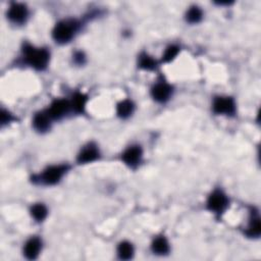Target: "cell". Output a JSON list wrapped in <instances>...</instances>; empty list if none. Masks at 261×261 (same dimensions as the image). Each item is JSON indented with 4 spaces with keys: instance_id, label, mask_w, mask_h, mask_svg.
I'll use <instances>...</instances> for the list:
<instances>
[{
    "instance_id": "18",
    "label": "cell",
    "mask_w": 261,
    "mask_h": 261,
    "mask_svg": "<svg viewBox=\"0 0 261 261\" xmlns=\"http://www.w3.org/2000/svg\"><path fill=\"white\" fill-rule=\"evenodd\" d=\"M160 64V62L154 58V56L150 55L146 51H142L137 58V65L138 68L146 71H154L156 70L157 66Z\"/></svg>"
},
{
    "instance_id": "9",
    "label": "cell",
    "mask_w": 261,
    "mask_h": 261,
    "mask_svg": "<svg viewBox=\"0 0 261 261\" xmlns=\"http://www.w3.org/2000/svg\"><path fill=\"white\" fill-rule=\"evenodd\" d=\"M101 157L102 153L97 142L89 141L80 148L75 156V163L77 165H87L100 160Z\"/></svg>"
},
{
    "instance_id": "16",
    "label": "cell",
    "mask_w": 261,
    "mask_h": 261,
    "mask_svg": "<svg viewBox=\"0 0 261 261\" xmlns=\"http://www.w3.org/2000/svg\"><path fill=\"white\" fill-rule=\"evenodd\" d=\"M88 99H89V97H88L87 94H85L81 91L73 92L71 94V96L69 97L72 113H74L76 115L84 114L86 112Z\"/></svg>"
},
{
    "instance_id": "19",
    "label": "cell",
    "mask_w": 261,
    "mask_h": 261,
    "mask_svg": "<svg viewBox=\"0 0 261 261\" xmlns=\"http://www.w3.org/2000/svg\"><path fill=\"white\" fill-rule=\"evenodd\" d=\"M115 252H116V257L119 260L127 261V260H130L134 258L136 250H135V246L132 242H129L127 240H122L117 244Z\"/></svg>"
},
{
    "instance_id": "4",
    "label": "cell",
    "mask_w": 261,
    "mask_h": 261,
    "mask_svg": "<svg viewBox=\"0 0 261 261\" xmlns=\"http://www.w3.org/2000/svg\"><path fill=\"white\" fill-rule=\"evenodd\" d=\"M229 205L230 198L220 187L213 188L205 200V209L216 218H220L229 208Z\"/></svg>"
},
{
    "instance_id": "23",
    "label": "cell",
    "mask_w": 261,
    "mask_h": 261,
    "mask_svg": "<svg viewBox=\"0 0 261 261\" xmlns=\"http://www.w3.org/2000/svg\"><path fill=\"white\" fill-rule=\"evenodd\" d=\"M71 59H72V62L77 66H83L87 63V55L82 50L74 51L71 56Z\"/></svg>"
},
{
    "instance_id": "21",
    "label": "cell",
    "mask_w": 261,
    "mask_h": 261,
    "mask_svg": "<svg viewBox=\"0 0 261 261\" xmlns=\"http://www.w3.org/2000/svg\"><path fill=\"white\" fill-rule=\"evenodd\" d=\"M180 53V46L177 44H169L165 47L161 59L159 60L160 63H169L172 62Z\"/></svg>"
},
{
    "instance_id": "7",
    "label": "cell",
    "mask_w": 261,
    "mask_h": 261,
    "mask_svg": "<svg viewBox=\"0 0 261 261\" xmlns=\"http://www.w3.org/2000/svg\"><path fill=\"white\" fill-rule=\"evenodd\" d=\"M120 161L129 169L136 170L144 160V149L139 143H132L126 146L119 155Z\"/></svg>"
},
{
    "instance_id": "14",
    "label": "cell",
    "mask_w": 261,
    "mask_h": 261,
    "mask_svg": "<svg viewBox=\"0 0 261 261\" xmlns=\"http://www.w3.org/2000/svg\"><path fill=\"white\" fill-rule=\"evenodd\" d=\"M150 251L153 255L158 257L169 255L171 252V245L168 238L164 233L154 236L150 243Z\"/></svg>"
},
{
    "instance_id": "8",
    "label": "cell",
    "mask_w": 261,
    "mask_h": 261,
    "mask_svg": "<svg viewBox=\"0 0 261 261\" xmlns=\"http://www.w3.org/2000/svg\"><path fill=\"white\" fill-rule=\"evenodd\" d=\"M30 8L23 2L12 1L9 3L6 9L7 20L14 25H23L30 18Z\"/></svg>"
},
{
    "instance_id": "11",
    "label": "cell",
    "mask_w": 261,
    "mask_h": 261,
    "mask_svg": "<svg viewBox=\"0 0 261 261\" xmlns=\"http://www.w3.org/2000/svg\"><path fill=\"white\" fill-rule=\"evenodd\" d=\"M243 234L251 240H256L260 238L261 234V222L259 210L255 206L249 208V217L247 225L243 230Z\"/></svg>"
},
{
    "instance_id": "17",
    "label": "cell",
    "mask_w": 261,
    "mask_h": 261,
    "mask_svg": "<svg viewBox=\"0 0 261 261\" xmlns=\"http://www.w3.org/2000/svg\"><path fill=\"white\" fill-rule=\"evenodd\" d=\"M29 213L36 223H43L49 215V209L45 203L35 202L30 206Z\"/></svg>"
},
{
    "instance_id": "15",
    "label": "cell",
    "mask_w": 261,
    "mask_h": 261,
    "mask_svg": "<svg viewBox=\"0 0 261 261\" xmlns=\"http://www.w3.org/2000/svg\"><path fill=\"white\" fill-rule=\"evenodd\" d=\"M136 111V103L130 98H124L118 101L115 105V115L121 119L126 120L130 118Z\"/></svg>"
},
{
    "instance_id": "22",
    "label": "cell",
    "mask_w": 261,
    "mask_h": 261,
    "mask_svg": "<svg viewBox=\"0 0 261 261\" xmlns=\"http://www.w3.org/2000/svg\"><path fill=\"white\" fill-rule=\"evenodd\" d=\"M15 121H17V117L12 112H10L8 109H5L2 107L1 108V117H0L1 126L3 127L5 125H8Z\"/></svg>"
},
{
    "instance_id": "2",
    "label": "cell",
    "mask_w": 261,
    "mask_h": 261,
    "mask_svg": "<svg viewBox=\"0 0 261 261\" xmlns=\"http://www.w3.org/2000/svg\"><path fill=\"white\" fill-rule=\"evenodd\" d=\"M83 29V21L75 17L59 19L52 28L51 38L58 45L70 43Z\"/></svg>"
},
{
    "instance_id": "6",
    "label": "cell",
    "mask_w": 261,
    "mask_h": 261,
    "mask_svg": "<svg viewBox=\"0 0 261 261\" xmlns=\"http://www.w3.org/2000/svg\"><path fill=\"white\" fill-rule=\"evenodd\" d=\"M173 94V86L164 76H159L150 88V97L158 104H166L170 101Z\"/></svg>"
},
{
    "instance_id": "10",
    "label": "cell",
    "mask_w": 261,
    "mask_h": 261,
    "mask_svg": "<svg viewBox=\"0 0 261 261\" xmlns=\"http://www.w3.org/2000/svg\"><path fill=\"white\" fill-rule=\"evenodd\" d=\"M53 121H60L72 113L69 98L57 97L54 98L45 108Z\"/></svg>"
},
{
    "instance_id": "5",
    "label": "cell",
    "mask_w": 261,
    "mask_h": 261,
    "mask_svg": "<svg viewBox=\"0 0 261 261\" xmlns=\"http://www.w3.org/2000/svg\"><path fill=\"white\" fill-rule=\"evenodd\" d=\"M211 110L215 115L234 117L238 112L237 101L230 95H215L211 101Z\"/></svg>"
},
{
    "instance_id": "13",
    "label": "cell",
    "mask_w": 261,
    "mask_h": 261,
    "mask_svg": "<svg viewBox=\"0 0 261 261\" xmlns=\"http://www.w3.org/2000/svg\"><path fill=\"white\" fill-rule=\"evenodd\" d=\"M53 123V119L50 117L45 108L35 112L32 117V127L38 134L48 133L52 128Z\"/></svg>"
},
{
    "instance_id": "3",
    "label": "cell",
    "mask_w": 261,
    "mask_h": 261,
    "mask_svg": "<svg viewBox=\"0 0 261 261\" xmlns=\"http://www.w3.org/2000/svg\"><path fill=\"white\" fill-rule=\"evenodd\" d=\"M70 169L71 165L66 162L50 164L43 168L40 172L33 174L31 176V181L37 186L53 187L58 185Z\"/></svg>"
},
{
    "instance_id": "20",
    "label": "cell",
    "mask_w": 261,
    "mask_h": 261,
    "mask_svg": "<svg viewBox=\"0 0 261 261\" xmlns=\"http://www.w3.org/2000/svg\"><path fill=\"white\" fill-rule=\"evenodd\" d=\"M204 17L203 9L196 4L189 6L185 12V19L190 24H198Z\"/></svg>"
},
{
    "instance_id": "12",
    "label": "cell",
    "mask_w": 261,
    "mask_h": 261,
    "mask_svg": "<svg viewBox=\"0 0 261 261\" xmlns=\"http://www.w3.org/2000/svg\"><path fill=\"white\" fill-rule=\"evenodd\" d=\"M43 246L44 243L40 236H31L24 241L21 249V254L27 260H36L40 257L43 251Z\"/></svg>"
},
{
    "instance_id": "1",
    "label": "cell",
    "mask_w": 261,
    "mask_h": 261,
    "mask_svg": "<svg viewBox=\"0 0 261 261\" xmlns=\"http://www.w3.org/2000/svg\"><path fill=\"white\" fill-rule=\"evenodd\" d=\"M51 60V52L49 48L44 46H36L24 41L20 48V56L18 62L35 71H45Z\"/></svg>"
}]
</instances>
